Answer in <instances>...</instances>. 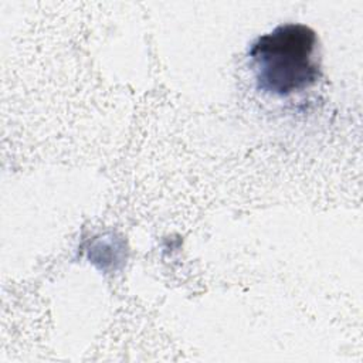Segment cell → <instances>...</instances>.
<instances>
[{
    "label": "cell",
    "instance_id": "6da1fadb",
    "mask_svg": "<svg viewBox=\"0 0 363 363\" xmlns=\"http://www.w3.org/2000/svg\"><path fill=\"white\" fill-rule=\"evenodd\" d=\"M318 35L305 24L285 23L257 37L248 48L257 89L285 98L302 92L322 75Z\"/></svg>",
    "mask_w": 363,
    "mask_h": 363
}]
</instances>
